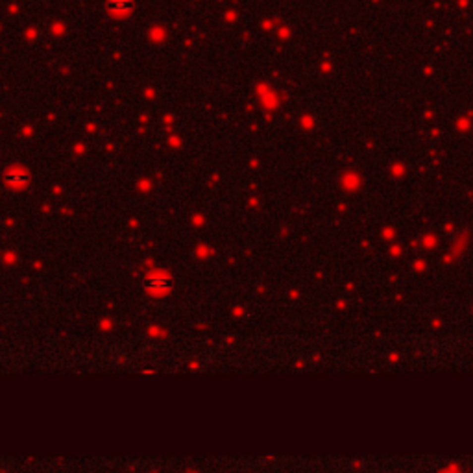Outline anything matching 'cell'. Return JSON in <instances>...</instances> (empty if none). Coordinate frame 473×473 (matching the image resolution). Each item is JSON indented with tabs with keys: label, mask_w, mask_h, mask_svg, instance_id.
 Instances as JSON below:
<instances>
[{
	"label": "cell",
	"mask_w": 473,
	"mask_h": 473,
	"mask_svg": "<svg viewBox=\"0 0 473 473\" xmlns=\"http://www.w3.org/2000/svg\"><path fill=\"white\" fill-rule=\"evenodd\" d=\"M109 9H115L117 13L120 15L124 13V11L131 9V4H129V2H111V4H109Z\"/></svg>",
	"instance_id": "3"
},
{
	"label": "cell",
	"mask_w": 473,
	"mask_h": 473,
	"mask_svg": "<svg viewBox=\"0 0 473 473\" xmlns=\"http://www.w3.org/2000/svg\"><path fill=\"white\" fill-rule=\"evenodd\" d=\"M169 289V281L167 279H163V277H148L146 279V291L150 292H156V294H159V292H165Z\"/></svg>",
	"instance_id": "2"
},
{
	"label": "cell",
	"mask_w": 473,
	"mask_h": 473,
	"mask_svg": "<svg viewBox=\"0 0 473 473\" xmlns=\"http://www.w3.org/2000/svg\"><path fill=\"white\" fill-rule=\"evenodd\" d=\"M28 179H30V176H28L26 170H22V169H11L9 172H6V176H4V181H6L7 185H11V187H15V189L26 185Z\"/></svg>",
	"instance_id": "1"
}]
</instances>
